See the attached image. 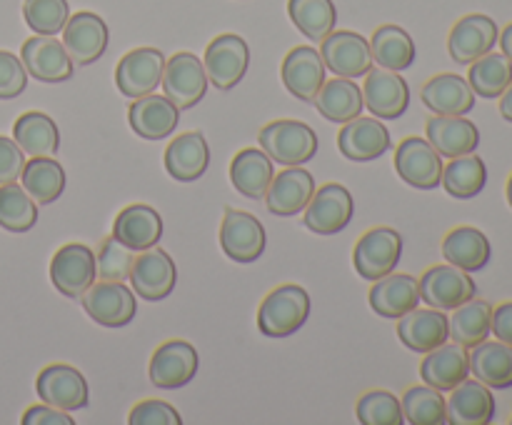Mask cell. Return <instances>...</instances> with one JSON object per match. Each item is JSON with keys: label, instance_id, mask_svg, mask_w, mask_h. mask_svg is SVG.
Returning <instances> with one entry per match:
<instances>
[{"label": "cell", "instance_id": "f35d334b", "mask_svg": "<svg viewBox=\"0 0 512 425\" xmlns=\"http://www.w3.org/2000/svg\"><path fill=\"white\" fill-rule=\"evenodd\" d=\"M370 53L380 68L395 73H403L415 63V43L400 25H380L370 38Z\"/></svg>", "mask_w": 512, "mask_h": 425}, {"label": "cell", "instance_id": "3957f363", "mask_svg": "<svg viewBox=\"0 0 512 425\" xmlns=\"http://www.w3.org/2000/svg\"><path fill=\"white\" fill-rule=\"evenodd\" d=\"M320 58L330 73L340 78H363L373 70L370 40L353 30H333L320 40Z\"/></svg>", "mask_w": 512, "mask_h": 425}, {"label": "cell", "instance_id": "8d00e7d4", "mask_svg": "<svg viewBox=\"0 0 512 425\" xmlns=\"http://www.w3.org/2000/svg\"><path fill=\"white\" fill-rule=\"evenodd\" d=\"M20 180H23L25 193L38 205L55 203L65 190V170L53 155H35L25 160Z\"/></svg>", "mask_w": 512, "mask_h": 425}, {"label": "cell", "instance_id": "e0dca14e", "mask_svg": "<svg viewBox=\"0 0 512 425\" xmlns=\"http://www.w3.org/2000/svg\"><path fill=\"white\" fill-rule=\"evenodd\" d=\"M198 373V350L188 340H168L153 353L148 365L150 383L155 388L175 390L188 385Z\"/></svg>", "mask_w": 512, "mask_h": 425}, {"label": "cell", "instance_id": "bcb514c9", "mask_svg": "<svg viewBox=\"0 0 512 425\" xmlns=\"http://www.w3.org/2000/svg\"><path fill=\"white\" fill-rule=\"evenodd\" d=\"M355 415L363 425H400L405 423L403 405L390 390H368L360 395Z\"/></svg>", "mask_w": 512, "mask_h": 425}, {"label": "cell", "instance_id": "ffe728a7", "mask_svg": "<svg viewBox=\"0 0 512 425\" xmlns=\"http://www.w3.org/2000/svg\"><path fill=\"white\" fill-rule=\"evenodd\" d=\"M500 38V30L495 25L493 18L483 13H473L460 18L453 25L448 38V50L450 58L460 65H470L478 58H483L485 53L495 48Z\"/></svg>", "mask_w": 512, "mask_h": 425}, {"label": "cell", "instance_id": "4fadbf2b", "mask_svg": "<svg viewBox=\"0 0 512 425\" xmlns=\"http://www.w3.org/2000/svg\"><path fill=\"white\" fill-rule=\"evenodd\" d=\"M20 60H23L28 75H33L40 83H65L73 78V60L65 50L63 40L55 35H33L20 48Z\"/></svg>", "mask_w": 512, "mask_h": 425}, {"label": "cell", "instance_id": "8fae6325", "mask_svg": "<svg viewBox=\"0 0 512 425\" xmlns=\"http://www.w3.org/2000/svg\"><path fill=\"white\" fill-rule=\"evenodd\" d=\"M420 285V300L438 310H455L458 305L468 303L475 298L478 288L475 280L470 278L465 270L455 268V265H433L423 273L418 280Z\"/></svg>", "mask_w": 512, "mask_h": 425}, {"label": "cell", "instance_id": "1f68e13d", "mask_svg": "<svg viewBox=\"0 0 512 425\" xmlns=\"http://www.w3.org/2000/svg\"><path fill=\"white\" fill-rule=\"evenodd\" d=\"M423 103L435 115H465L475 108V93L465 78L455 73H440L420 90Z\"/></svg>", "mask_w": 512, "mask_h": 425}, {"label": "cell", "instance_id": "52a82bcc", "mask_svg": "<svg viewBox=\"0 0 512 425\" xmlns=\"http://www.w3.org/2000/svg\"><path fill=\"white\" fill-rule=\"evenodd\" d=\"M98 278L95 253L83 243H68L50 260V280L65 298H80Z\"/></svg>", "mask_w": 512, "mask_h": 425}, {"label": "cell", "instance_id": "ac0fdd59", "mask_svg": "<svg viewBox=\"0 0 512 425\" xmlns=\"http://www.w3.org/2000/svg\"><path fill=\"white\" fill-rule=\"evenodd\" d=\"M108 40L110 33L105 20L90 10L70 15L63 28V45L73 65H90L103 58Z\"/></svg>", "mask_w": 512, "mask_h": 425}, {"label": "cell", "instance_id": "836d02e7", "mask_svg": "<svg viewBox=\"0 0 512 425\" xmlns=\"http://www.w3.org/2000/svg\"><path fill=\"white\" fill-rule=\"evenodd\" d=\"M313 103L323 118L340 125L358 118L365 108L363 88H358L353 78H340V75L333 80H325Z\"/></svg>", "mask_w": 512, "mask_h": 425}, {"label": "cell", "instance_id": "816d5d0a", "mask_svg": "<svg viewBox=\"0 0 512 425\" xmlns=\"http://www.w3.org/2000/svg\"><path fill=\"white\" fill-rule=\"evenodd\" d=\"M25 168V153L13 138L0 135V185L18 183Z\"/></svg>", "mask_w": 512, "mask_h": 425}, {"label": "cell", "instance_id": "f546056e", "mask_svg": "<svg viewBox=\"0 0 512 425\" xmlns=\"http://www.w3.org/2000/svg\"><path fill=\"white\" fill-rule=\"evenodd\" d=\"M208 165V140L198 130L175 135V140H170L168 150H165V170L170 173V178L180 180V183H193V180L203 178Z\"/></svg>", "mask_w": 512, "mask_h": 425}, {"label": "cell", "instance_id": "484cf974", "mask_svg": "<svg viewBox=\"0 0 512 425\" xmlns=\"http://www.w3.org/2000/svg\"><path fill=\"white\" fill-rule=\"evenodd\" d=\"M420 375H423L425 385L440 390V393H450L470 375L468 348L460 343L438 345L435 350L425 353L423 363H420Z\"/></svg>", "mask_w": 512, "mask_h": 425}, {"label": "cell", "instance_id": "681fc988", "mask_svg": "<svg viewBox=\"0 0 512 425\" xmlns=\"http://www.w3.org/2000/svg\"><path fill=\"white\" fill-rule=\"evenodd\" d=\"M28 85V70L18 55L0 50V100L18 98Z\"/></svg>", "mask_w": 512, "mask_h": 425}, {"label": "cell", "instance_id": "cb8c5ba5", "mask_svg": "<svg viewBox=\"0 0 512 425\" xmlns=\"http://www.w3.org/2000/svg\"><path fill=\"white\" fill-rule=\"evenodd\" d=\"M398 338L413 353H430L438 345L448 343L450 323L445 310L415 308L398 318Z\"/></svg>", "mask_w": 512, "mask_h": 425}, {"label": "cell", "instance_id": "e575fe53", "mask_svg": "<svg viewBox=\"0 0 512 425\" xmlns=\"http://www.w3.org/2000/svg\"><path fill=\"white\" fill-rule=\"evenodd\" d=\"M443 255L450 265L465 270V273H478L490 263V240L485 238L483 230L460 225L453 228L443 240Z\"/></svg>", "mask_w": 512, "mask_h": 425}, {"label": "cell", "instance_id": "4316f807", "mask_svg": "<svg viewBox=\"0 0 512 425\" xmlns=\"http://www.w3.org/2000/svg\"><path fill=\"white\" fill-rule=\"evenodd\" d=\"M370 308L383 318H403L405 313L420 305V285L415 275L388 273L385 278L373 280L370 288Z\"/></svg>", "mask_w": 512, "mask_h": 425}, {"label": "cell", "instance_id": "d4e9b609", "mask_svg": "<svg viewBox=\"0 0 512 425\" xmlns=\"http://www.w3.org/2000/svg\"><path fill=\"white\" fill-rule=\"evenodd\" d=\"M180 108L168 95L148 93L143 98H135L128 108V123L140 138L163 140L178 128Z\"/></svg>", "mask_w": 512, "mask_h": 425}, {"label": "cell", "instance_id": "c3c4849f", "mask_svg": "<svg viewBox=\"0 0 512 425\" xmlns=\"http://www.w3.org/2000/svg\"><path fill=\"white\" fill-rule=\"evenodd\" d=\"M135 250L120 243L115 235L105 238L100 243L98 253H95V263H98V278L100 280H115V283H125L130 278V268H133Z\"/></svg>", "mask_w": 512, "mask_h": 425}, {"label": "cell", "instance_id": "11a10c76", "mask_svg": "<svg viewBox=\"0 0 512 425\" xmlns=\"http://www.w3.org/2000/svg\"><path fill=\"white\" fill-rule=\"evenodd\" d=\"M500 115L512 123V83L508 85V90L500 95Z\"/></svg>", "mask_w": 512, "mask_h": 425}, {"label": "cell", "instance_id": "5bb4252c", "mask_svg": "<svg viewBox=\"0 0 512 425\" xmlns=\"http://www.w3.org/2000/svg\"><path fill=\"white\" fill-rule=\"evenodd\" d=\"M163 70L165 55L158 48H135L120 58L115 68V85L125 98H143L158 90Z\"/></svg>", "mask_w": 512, "mask_h": 425}, {"label": "cell", "instance_id": "5b68a950", "mask_svg": "<svg viewBox=\"0 0 512 425\" xmlns=\"http://www.w3.org/2000/svg\"><path fill=\"white\" fill-rule=\"evenodd\" d=\"M403 258V238L393 228H370L360 235L353 250V263L360 278L378 280L398 268Z\"/></svg>", "mask_w": 512, "mask_h": 425}, {"label": "cell", "instance_id": "2e32d148", "mask_svg": "<svg viewBox=\"0 0 512 425\" xmlns=\"http://www.w3.org/2000/svg\"><path fill=\"white\" fill-rule=\"evenodd\" d=\"M128 280L133 285V293L140 298L163 300L173 293L178 268L165 250L153 245V248L140 250V255H135Z\"/></svg>", "mask_w": 512, "mask_h": 425}, {"label": "cell", "instance_id": "f907efd6", "mask_svg": "<svg viewBox=\"0 0 512 425\" xmlns=\"http://www.w3.org/2000/svg\"><path fill=\"white\" fill-rule=\"evenodd\" d=\"M130 425H180L183 418H180L178 410L173 408L165 400H143V403L135 405L128 415Z\"/></svg>", "mask_w": 512, "mask_h": 425}, {"label": "cell", "instance_id": "d6a6232c", "mask_svg": "<svg viewBox=\"0 0 512 425\" xmlns=\"http://www.w3.org/2000/svg\"><path fill=\"white\" fill-rule=\"evenodd\" d=\"M470 373L488 388H512V345L503 340H483L470 348Z\"/></svg>", "mask_w": 512, "mask_h": 425}, {"label": "cell", "instance_id": "ba28073f", "mask_svg": "<svg viewBox=\"0 0 512 425\" xmlns=\"http://www.w3.org/2000/svg\"><path fill=\"white\" fill-rule=\"evenodd\" d=\"M205 73L218 90H233L245 78L250 65V48L240 35L223 33L205 50Z\"/></svg>", "mask_w": 512, "mask_h": 425}, {"label": "cell", "instance_id": "d590c367", "mask_svg": "<svg viewBox=\"0 0 512 425\" xmlns=\"http://www.w3.org/2000/svg\"><path fill=\"white\" fill-rule=\"evenodd\" d=\"M273 175V160L263 148H243L230 163V183L245 198H263Z\"/></svg>", "mask_w": 512, "mask_h": 425}, {"label": "cell", "instance_id": "9a60e30c", "mask_svg": "<svg viewBox=\"0 0 512 425\" xmlns=\"http://www.w3.org/2000/svg\"><path fill=\"white\" fill-rule=\"evenodd\" d=\"M223 253L235 263H255L265 250V228L253 213L238 208H225L220 225Z\"/></svg>", "mask_w": 512, "mask_h": 425}, {"label": "cell", "instance_id": "f5cc1de1", "mask_svg": "<svg viewBox=\"0 0 512 425\" xmlns=\"http://www.w3.org/2000/svg\"><path fill=\"white\" fill-rule=\"evenodd\" d=\"M23 425H73V418L65 410L43 403L25 410Z\"/></svg>", "mask_w": 512, "mask_h": 425}, {"label": "cell", "instance_id": "44dd1931", "mask_svg": "<svg viewBox=\"0 0 512 425\" xmlns=\"http://www.w3.org/2000/svg\"><path fill=\"white\" fill-rule=\"evenodd\" d=\"M365 108L383 120H395L405 115L410 105V88L405 78L395 70H370L363 85Z\"/></svg>", "mask_w": 512, "mask_h": 425}, {"label": "cell", "instance_id": "db71d44e", "mask_svg": "<svg viewBox=\"0 0 512 425\" xmlns=\"http://www.w3.org/2000/svg\"><path fill=\"white\" fill-rule=\"evenodd\" d=\"M490 333H495V338L503 340V343L512 345V300L510 303H503L498 305V308H493Z\"/></svg>", "mask_w": 512, "mask_h": 425}, {"label": "cell", "instance_id": "680465c9", "mask_svg": "<svg viewBox=\"0 0 512 425\" xmlns=\"http://www.w3.org/2000/svg\"><path fill=\"white\" fill-rule=\"evenodd\" d=\"M510 423H512V420H510Z\"/></svg>", "mask_w": 512, "mask_h": 425}, {"label": "cell", "instance_id": "7dc6e473", "mask_svg": "<svg viewBox=\"0 0 512 425\" xmlns=\"http://www.w3.org/2000/svg\"><path fill=\"white\" fill-rule=\"evenodd\" d=\"M23 18L35 35L63 33L70 18L68 0H25Z\"/></svg>", "mask_w": 512, "mask_h": 425}, {"label": "cell", "instance_id": "d6986e66", "mask_svg": "<svg viewBox=\"0 0 512 425\" xmlns=\"http://www.w3.org/2000/svg\"><path fill=\"white\" fill-rule=\"evenodd\" d=\"M315 193L313 173H308L300 165H285L278 175H273L268 190H265V205L273 215L290 218V215L303 213Z\"/></svg>", "mask_w": 512, "mask_h": 425}, {"label": "cell", "instance_id": "f1b7e54d", "mask_svg": "<svg viewBox=\"0 0 512 425\" xmlns=\"http://www.w3.org/2000/svg\"><path fill=\"white\" fill-rule=\"evenodd\" d=\"M113 235L120 243L128 245L130 250L140 253V250H148L160 243V238H163V218H160L153 205H128L115 218Z\"/></svg>", "mask_w": 512, "mask_h": 425}, {"label": "cell", "instance_id": "6da1fadb", "mask_svg": "<svg viewBox=\"0 0 512 425\" xmlns=\"http://www.w3.org/2000/svg\"><path fill=\"white\" fill-rule=\"evenodd\" d=\"M310 315V295L303 285L285 283L270 290L258 310V328L268 338H288L298 333Z\"/></svg>", "mask_w": 512, "mask_h": 425}, {"label": "cell", "instance_id": "b9f144b4", "mask_svg": "<svg viewBox=\"0 0 512 425\" xmlns=\"http://www.w3.org/2000/svg\"><path fill=\"white\" fill-rule=\"evenodd\" d=\"M288 15L295 28L313 43H320L325 35L333 33L338 20L333 0H288Z\"/></svg>", "mask_w": 512, "mask_h": 425}, {"label": "cell", "instance_id": "277c9868", "mask_svg": "<svg viewBox=\"0 0 512 425\" xmlns=\"http://www.w3.org/2000/svg\"><path fill=\"white\" fill-rule=\"evenodd\" d=\"M208 73H205L203 60L195 53L188 50H180L173 58L165 60L163 70V95H168L180 110L195 108L200 100L205 98V90H208Z\"/></svg>", "mask_w": 512, "mask_h": 425}, {"label": "cell", "instance_id": "9c48e42d", "mask_svg": "<svg viewBox=\"0 0 512 425\" xmlns=\"http://www.w3.org/2000/svg\"><path fill=\"white\" fill-rule=\"evenodd\" d=\"M353 195L345 185L325 183L318 188L305 205V225L318 235H335L343 233L348 223L353 220Z\"/></svg>", "mask_w": 512, "mask_h": 425}, {"label": "cell", "instance_id": "6f0895ef", "mask_svg": "<svg viewBox=\"0 0 512 425\" xmlns=\"http://www.w3.org/2000/svg\"><path fill=\"white\" fill-rule=\"evenodd\" d=\"M508 203H510V208H512V175H510V180H508Z\"/></svg>", "mask_w": 512, "mask_h": 425}, {"label": "cell", "instance_id": "8992f818", "mask_svg": "<svg viewBox=\"0 0 512 425\" xmlns=\"http://www.w3.org/2000/svg\"><path fill=\"white\" fill-rule=\"evenodd\" d=\"M80 300H83L85 313L105 328H125L128 323H133L135 313H138L133 290L125 283H115V280L93 283L80 295Z\"/></svg>", "mask_w": 512, "mask_h": 425}, {"label": "cell", "instance_id": "9f6ffc18", "mask_svg": "<svg viewBox=\"0 0 512 425\" xmlns=\"http://www.w3.org/2000/svg\"><path fill=\"white\" fill-rule=\"evenodd\" d=\"M500 48H503V55L512 63V23L500 33Z\"/></svg>", "mask_w": 512, "mask_h": 425}, {"label": "cell", "instance_id": "f6af8a7d", "mask_svg": "<svg viewBox=\"0 0 512 425\" xmlns=\"http://www.w3.org/2000/svg\"><path fill=\"white\" fill-rule=\"evenodd\" d=\"M400 405H403V418L410 425L448 423V403L440 390L430 388V385H415V388L405 390Z\"/></svg>", "mask_w": 512, "mask_h": 425}, {"label": "cell", "instance_id": "7c38bea8", "mask_svg": "<svg viewBox=\"0 0 512 425\" xmlns=\"http://www.w3.org/2000/svg\"><path fill=\"white\" fill-rule=\"evenodd\" d=\"M395 173L418 190H435L443 180V155L425 138H405L395 148Z\"/></svg>", "mask_w": 512, "mask_h": 425}, {"label": "cell", "instance_id": "7402d4cb", "mask_svg": "<svg viewBox=\"0 0 512 425\" xmlns=\"http://www.w3.org/2000/svg\"><path fill=\"white\" fill-rule=\"evenodd\" d=\"M393 145L388 128L380 123V118H353L343 123V130L338 133L340 153L355 163H368L385 155Z\"/></svg>", "mask_w": 512, "mask_h": 425}, {"label": "cell", "instance_id": "ab89813d", "mask_svg": "<svg viewBox=\"0 0 512 425\" xmlns=\"http://www.w3.org/2000/svg\"><path fill=\"white\" fill-rule=\"evenodd\" d=\"M448 323L453 343L473 348V345L488 340L490 323H493V305L488 300L470 298L468 303L458 305L453 310V318H448Z\"/></svg>", "mask_w": 512, "mask_h": 425}, {"label": "cell", "instance_id": "ee69618b", "mask_svg": "<svg viewBox=\"0 0 512 425\" xmlns=\"http://www.w3.org/2000/svg\"><path fill=\"white\" fill-rule=\"evenodd\" d=\"M38 223V203L25 193L23 185H0V228L8 233H28Z\"/></svg>", "mask_w": 512, "mask_h": 425}, {"label": "cell", "instance_id": "74e56055", "mask_svg": "<svg viewBox=\"0 0 512 425\" xmlns=\"http://www.w3.org/2000/svg\"><path fill=\"white\" fill-rule=\"evenodd\" d=\"M13 140L25 155H55L60 148V130L50 115L40 110H28L13 125Z\"/></svg>", "mask_w": 512, "mask_h": 425}, {"label": "cell", "instance_id": "30bf717a", "mask_svg": "<svg viewBox=\"0 0 512 425\" xmlns=\"http://www.w3.org/2000/svg\"><path fill=\"white\" fill-rule=\"evenodd\" d=\"M35 390H38V398L43 403L65 410V413L85 408L90 400L88 380L78 368L68 363H53L40 370Z\"/></svg>", "mask_w": 512, "mask_h": 425}, {"label": "cell", "instance_id": "83f0119b", "mask_svg": "<svg viewBox=\"0 0 512 425\" xmlns=\"http://www.w3.org/2000/svg\"><path fill=\"white\" fill-rule=\"evenodd\" d=\"M425 133H428V143L443 158L475 153V148L480 145L478 125L470 123L465 115H433L425 123Z\"/></svg>", "mask_w": 512, "mask_h": 425}, {"label": "cell", "instance_id": "7a4b0ae2", "mask_svg": "<svg viewBox=\"0 0 512 425\" xmlns=\"http://www.w3.org/2000/svg\"><path fill=\"white\" fill-rule=\"evenodd\" d=\"M258 143L280 165H303L318 153V135L300 120H273L260 130Z\"/></svg>", "mask_w": 512, "mask_h": 425}, {"label": "cell", "instance_id": "60d3db41", "mask_svg": "<svg viewBox=\"0 0 512 425\" xmlns=\"http://www.w3.org/2000/svg\"><path fill=\"white\" fill-rule=\"evenodd\" d=\"M453 198H475L478 193H483L485 183H488V168H485L483 158H478L475 153L460 155V158H450L448 165H443V180Z\"/></svg>", "mask_w": 512, "mask_h": 425}, {"label": "cell", "instance_id": "7bdbcfd3", "mask_svg": "<svg viewBox=\"0 0 512 425\" xmlns=\"http://www.w3.org/2000/svg\"><path fill=\"white\" fill-rule=\"evenodd\" d=\"M468 83L475 95L483 98H500L512 83V63L503 53H485L475 63H470Z\"/></svg>", "mask_w": 512, "mask_h": 425}, {"label": "cell", "instance_id": "603a6c76", "mask_svg": "<svg viewBox=\"0 0 512 425\" xmlns=\"http://www.w3.org/2000/svg\"><path fill=\"white\" fill-rule=\"evenodd\" d=\"M325 63L320 58V50L310 48V45H295L283 60V85L288 88L290 95L298 100L313 103L318 90L325 83Z\"/></svg>", "mask_w": 512, "mask_h": 425}, {"label": "cell", "instance_id": "4dcf8cb0", "mask_svg": "<svg viewBox=\"0 0 512 425\" xmlns=\"http://www.w3.org/2000/svg\"><path fill=\"white\" fill-rule=\"evenodd\" d=\"M495 418V398L478 378L455 385L448 400V423L453 425H488Z\"/></svg>", "mask_w": 512, "mask_h": 425}]
</instances>
